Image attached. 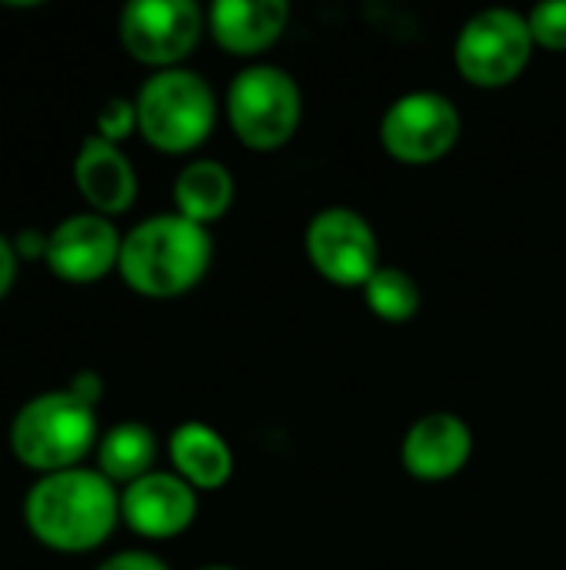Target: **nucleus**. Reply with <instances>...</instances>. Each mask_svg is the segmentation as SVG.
Here are the masks:
<instances>
[{"label": "nucleus", "instance_id": "nucleus-1", "mask_svg": "<svg viewBox=\"0 0 566 570\" xmlns=\"http://www.w3.org/2000/svg\"><path fill=\"white\" fill-rule=\"evenodd\" d=\"M120 498L113 481L100 471H57L43 474L27 494L23 518L37 541L57 551H90L113 531Z\"/></svg>", "mask_w": 566, "mask_h": 570}, {"label": "nucleus", "instance_id": "nucleus-2", "mask_svg": "<svg viewBox=\"0 0 566 570\" xmlns=\"http://www.w3.org/2000/svg\"><path fill=\"white\" fill-rule=\"evenodd\" d=\"M210 264L207 227L180 217L160 214L137 224L120 247L123 281L147 297H177L190 291Z\"/></svg>", "mask_w": 566, "mask_h": 570}, {"label": "nucleus", "instance_id": "nucleus-3", "mask_svg": "<svg viewBox=\"0 0 566 570\" xmlns=\"http://www.w3.org/2000/svg\"><path fill=\"white\" fill-rule=\"evenodd\" d=\"M93 441L97 414L70 391H50L27 401L10 424V448L17 461L47 474L77 468Z\"/></svg>", "mask_w": 566, "mask_h": 570}, {"label": "nucleus", "instance_id": "nucleus-4", "mask_svg": "<svg viewBox=\"0 0 566 570\" xmlns=\"http://www.w3.org/2000/svg\"><path fill=\"white\" fill-rule=\"evenodd\" d=\"M140 134L170 154L197 147L214 127V94L193 70L167 67L153 73L137 94Z\"/></svg>", "mask_w": 566, "mask_h": 570}, {"label": "nucleus", "instance_id": "nucleus-5", "mask_svg": "<svg viewBox=\"0 0 566 570\" xmlns=\"http://www.w3.org/2000/svg\"><path fill=\"white\" fill-rule=\"evenodd\" d=\"M227 110L237 137L254 150L287 144L300 124V87L280 67H247L234 77Z\"/></svg>", "mask_w": 566, "mask_h": 570}, {"label": "nucleus", "instance_id": "nucleus-6", "mask_svg": "<svg viewBox=\"0 0 566 570\" xmlns=\"http://www.w3.org/2000/svg\"><path fill=\"white\" fill-rule=\"evenodd\" d=\"M530 50L534 33L520 13L484 10L457 37V67L477 87H504L527 67Z\"/></svg>", "mask_w": 566, "mask_h": 570}, {"label": "nucleus", "instance_id": "nucleus-7", "mask_svg": "<svg viewBox=\"0 0 566 570\" xmlns=\"http://www.w3.org/2000/svg\"><path fill=\"white\" fill-rule=\"evenodd\" d=\"M384 147L404 164L440 160L460 137L457 107L434 90H414L390 104L380 124Z\"/></svg>", "mask_w": 566, "mask_h": 570}, {"label": "nucleus", "instance_id": "nucleus-8", "mask_svg": "<svg viewBox=\"0 0 566 570\" xmlns=\"http://www.w3.org/2000/svg\"><path fill=\"white\" fill-rule=\"evenodd\" d=\"M307 254L314 267L344 287L367 284L377 267V237L370 224L347 207L320 210L307 227Z\"/></svg>", "mask_w": 566, "mask_h": 570}, {"label": "nucleus", "instance_id": "nucleus-9", "mask_svg": "<svg viewBox=\"0 0 566 570\" xmlns=\"http://www.w3.org/2000/svg\"><path fill=\"white\" fill-rule=\"evenodd\" d=\"M200 37V10L190 0H133L120 13V40L143 63H177Z\"/></svg>", "mask_w": 566, "mask_h": 570}, {"label": "nucleus", "instance_id": "nucleus-10", "mask_svg": "<svg viewBox=\"0 0 566 570\" xmlns=\"http://www.w3.org/2000/svg\"><path fill=\"white\" fill-rule=\"evenodd\" d=\"M120 234L103 214H73L50 230L47 264L57 277L87 284L120 264Z\"/></svg>", "mask_w": 566, "mask_h": 570}, {"label": "nucleus", "instance_id": "nucleus-11", "mask_svg": "<svg viewBox=\"0 0 566 570\" xmlns=\"http://www.w3.org/2000/svg\"><path fill=\"white\" fill-rule=\"evenodd\" d=\"M120 514L143 538H173L193 521L197 498L193 488L173 474H143L140 481L127 484Z\"/></svg>", "mask_w": 566, "mask_h": 570}, {"label": "nucleus", "instance_id": "nucleus-12", "mask_svg": "<svg viewBox=\"0 0 566 570\" xmlns=\"http://www.w3.org/2000/svg\"><path fill=\"white\" fill-rule=\"evenodd\" d=\"M474 438L454 414H427L404 438V464L420 481H444L470 458Z\"/></svg>", "mask_w": 566, "mask_h": 570}, {"label": "nucleus", "instance_id": "nucleus-13", "mask_svg": "<svg viewBox=\"0 0 566 570\" xmlns=\"http://www.w3.org/2000/svg\"><path fill=\"white\" fill-rule=\"evenodd\" d=\"M73 177H77L80 194L100 214H120L137 197V174L130 160L120 154L117 144L103 140L100 134L80 144V154L73 160Z\"/></svg>", "mask_w": 566, "mask_h": 570}, {"label": "nucleus", "instance_id": "nucleus-14", "mask_svg": "<svg viewBox=\"0 0 566 570\" xmlns=\"http://www.w3.org/2000/svg\"><path fill=\"white\" fill-rule=\"evenodd\" d=\"M290 17L284 0H217L210 7V30L230 53H257L270 47Z\"/></svg>", "mask_w": 566, "mask_h": 570}, {"label": "nucleus", "instance_id": "nucleus-15", "mask_svg": "<svg viewBox=\"0 0 566 570\" xmlns=\"http://www.w3.org/2000/svg\"><path fill=\"white\" fill-rule=\"evenodd\" d=\"M170 458L190 488H224L234 471L227 441L200 421H187L170 438Z\"/></svg>", "mask_w": 566, "mask_h": 570}, {"label": "nucleus", "instance_id": "nucleus-16", "mask_svg": "<svg viewBox=\"0 0 566 570\" xmlns=\"http://www.w3.org/2000/svg\"><path fill=\"white\" fill-rule=\"evenodd\" d=\"M173 200H177L180 217L203 227L227 214L234 200V177L217 160H193L180 170L173 184Z\"/></svg>", "mask_w": 566, "mask_h": 570}, {"label": "nucleus", "instance_id": "nucleus-17", "mask_svg": "<svg viewBox=\"0 0 566 570\" xmlns=\"http://www.w3.org/2000/svg\"><path fill=\"white\" fill-rule=\"evenodd\" d=\"M153 454H157V441H153L150 428L137 424V421L117 424L113 431L103 434V441L97 448L100 474L110 481H127V484L140 481L150 471Z\"/></svg>", "mask_w": 566, "mask_h": 570}, {"label": "nucleus", "instance_id": "nucleus-18", "mask_svg": "<svg viewBox=\"0 0 566 570\" xmlns=\"http://www.w3.org/2000/svg\"><path fill=\"white\" fill-rule=\"evenodd\" d=\"M367 307L380 317V321H390V324H404L417 314L420 307V291L414 284L410 274L397 271V267H380L367 284Z\"/></svg>", "mask_w": 566, "mask_h": 570}, {"label": "nucleus", "instance_id": "nucleus-19", "mask_svg": "<svg viewBox=\"0 0 566 570\" xmlns=\"http://www.w3.org/2000/svg\"><path fill=\"white\" fill-rule=\"evenodd\" d=\"M527 23L537 43L550 50H566V0H550V3L534 7Z\"/></svg>", "mask_w": 566, "mask_h": 570}, {"label": "nucleus", "instance_id": "nucleus-20", "mask_svg": "<svg viewBox=\"0 0 566 570\" xmlns=\"http://www.w3.org/2000/svg\"><path fill=\"white\" fill-rule=\"evenodd\" d=\"M137 124V104L123 100V97H110L103 104V110L97 114V127H100V137L117 144L120 137H127Z\"/></svg>", "mask_w": 566, "mask_h": 570}, {"label": "nucleus", "instance_id": "nucleus-21", "mask_svg": "<svg viewBox=\"0 0 566 570\" xmlns=\"http://www.w3.org/2000/svg\"><path fill=\"white\" fill-rule=\"evenodd\" d=\"M67 391H70L77 401H83L87 407H93V404L100 401V394H103V381H100V374H93V371H80V374H73V381L67 384Z\"/></svg>", "mask_w": 566, "mask_h": 570}, {"label": "nucleus", "instance_id": "nucleus-22", "mask_svg": "<svg viewBox=\"0 0 566 570\" xmlns=\"http://www.w3.org/2000/svg\"><path fill=\"white\" fill-rule=\"evenodd\" d=\"M47 240H50V234L27 227V230H20V234H17L13 250H17V257H27V261H33V257H47Z\"/></svg>", "mask_w": 566, "mask_h": 570}, {"label": "nucleus", "instance_id": "nucleus-23", "mask_svg": "<svg viewBox=\"0 0 566 570\" xmlns=\"http://www.w3.org/2000/svg\"><path fill=\"white\" fill-rule=\"evenodd\" d=\"M97 570H167L153 554H143V551H127V554H117L110 558L107 564H100Z\"/></svg>", "mask_w": 566, "mask_h": 570}, {"label": "nucleus", "instance_id": "nucleus-24", "mask_svg": "<svg viewBox=\"0 0 566 570\" xmlns=\"http://www.w3.org/2000/svg\"><path fill=\"white\" fill-rule=\"evenodd\" d=\"M13 277H17V250H13V244L0 234V297L10 291Z\"/></svg>", "mask_w": 566, "mask_h": 570}, {"label": "nucleus", "instance_id": "nucleus-25", "mask_svg": "<svg viewBox=\"0 0 566 570\" xmlns=\"http://www.w3.org/2000/svg\"><path fill=\"white\" fill-rule=\"evenodd\" d=\"M203 570H234V568H203Z\"/></svg>", "mask_w": 566, "mask_h": 570}]
</instances>
